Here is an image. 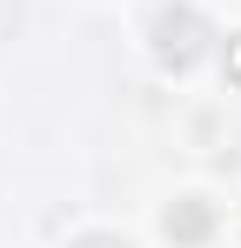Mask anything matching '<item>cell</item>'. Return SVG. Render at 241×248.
Returning a JSON list of instances; mask_svg holds the SVG:
<instances>
[{
    "label": "cell",
    "mask_w": 241,
    "mask_h": 248,
    "mask_svg": "<svg viewBox=\"0 0 241 248\" xmlns=\"http://www.w3.org/2000/svg\"><path fill=\"white\" fill-rule=\"evenodd\" d=\"M80 248H120V242H80Z\"/></svg>",
    "instance_id": "2"
},
{
    "label": "cell",
    "mask_w": 241,
    "mask_h": 248,
    "mask_svg": "<svg viewBox=\"0 0 241 248\" xmlns=\"http://www.w3.org/2000/svg\"><path fill=\"white\" fill-rule=\"evenodd\" d=\"M201 228H208V215H201V208H181V215H167V235H181V242H195Z\"/></svg>",
    "instance_id": "1"
}]
</instances>
